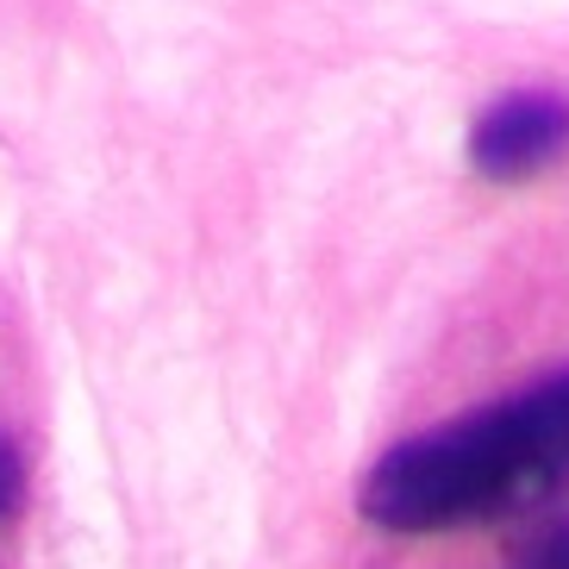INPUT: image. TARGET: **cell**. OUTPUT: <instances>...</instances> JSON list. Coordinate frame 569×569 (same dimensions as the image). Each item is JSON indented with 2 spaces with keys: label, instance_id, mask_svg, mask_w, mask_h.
I'll return each instance as SVG.
<instances>
[{
  "label": "cell",
  "instance_id": "obj_2",
  "mask_svg": "<svg viewBox=\"0 0 569 569\" xmlns=\"http://www.w3.org/2000/svg\"><path fill=\"white\" fill-rule=\"evenodd\" d=\"M569 151V101L563 94H507L476 119L469 157L495 182H526Z\"/></svg>",
  "mask_w": 569,
  "mask_h": 569
},
{
  "label": "cell",
  "instance_id": "obj_3",
  "mask_svg": "<svg viewBox=\"0 0 569 569\" xmlns=\"http://www.w3.org/2000/svg\"><path fill=\"white\" fill-rule=\"evenodd\" d=\"M19 488H26V476H19V451L7 445V432H0V513H13L19 507Z\"/></svg>",
  "mask_w": 569,
  "mask_h": 569
},
{
  "label": "cell",
  "instance_id": "obj_1",
  "mask_svg": "<svg viewBox=\"0 0 569 569\" xmlns=\"http://www.w3.org/2000/svg\"><path fill=\"white\" fill-rule=\"evenodd\" d=\"M569 469V376L507 407L407 438L363 482V513L388 532H445L513 507L526 488Z\"/></svg>",
  "mask_w": 569,
  "mask_h": 569
},
{
  "label": "cell",
  "instance_id": "obj_4",
  "mask_svg": "<svg viewBox=\"0 0 569 569\" xmlns=\"http://www.w3.org/2000/svg\"><path fill=\"white\" fill-rule=\"evenodd\" d=\"M526 569H569V526L551 538H538L532 557H526Z\"/></svg>",
  "mask_w": 569,
  "mask_h": 569
}]
</instances>
